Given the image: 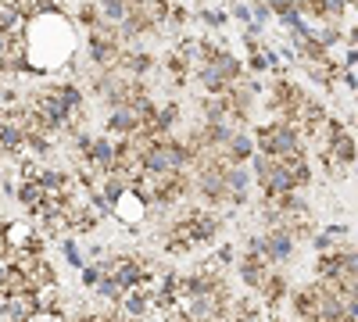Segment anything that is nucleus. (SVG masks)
Masks as SVG:
<instances>
[{
  "label": "nucleus",
  "mask_w": 358,
  "mask_h": 322,
  "mask_svg": "<svg viewBox=\"0 0 358 322\" xmlns=\"http://www.w3.org/2000/svg\"><path fill=\"white\" fill-rule=\"evenodd\" d=\"M294 251H297V240L287 229H265V261H268V269L287 265V261L294 258Z\"/></svg>",
  "instance_id": "f257e3e1"
},
{
  "label": "nucleus",
  "mask_w": 358,
  "mask_h": 322,
  "mask_svg": "<svg viewBox=\"0 0 358 322\" xmlns=\"http://www.w3.org/2000/svg\"><path fill=\"white\" fill-rule=\"evenodd\" d=\"M190 212H194V240H197V247L215 244L222 237L226 219L219 212H212V208H190Z\"/></svg>",
  "instance_id": "f03ea898"
},
{
  "label": "nucleus",
  "mask_w": 358,
  "mask_h": 322,
  "mask_svg": "<svg viewBox=\"0 0 358 322\" xmlns=\"http://www.w3.org/2000/svg\"><path fill=\"white\" fill-rule=\"evenodd\" d=\"M290 276L283 272V269H273L268 272V279H265V286L258 290V301L265 305V312H273V308H280V305H287L290 301Z\"/></svg>",
  "instance_id": "7ed1b4c3"
},
{
  "label": "nucleus",
  "mask_w": 358,
  "mask_h": 322,
  "mask_svg": "<svg viewBox=\"0 0 358 322\" xmlns=\"http://www.w3.org/2000/svg\"><path fill=\"white\" fill-rule=\"evenodd\" d=\"M155 65H158V57L151 50H143V47H126L122 57H118V72L129 75V79H143Z\"/></svg>",
  "instance_id": "20e7f679"
},
{
  "label": "nucleus",
  "mask_w": 358,
  "mask_h": 322,
  "mask_svg": "<svg viewBox=\"0 0 358 322\" xmlns=\"http://www.w3.org/2000/svg\"><path fill=\"white\" fill-rule=\"evenodd\" d=\"M226 183H229V208H244V204L251 200V186H255L251 168H244V165H229Z\"/></svg>",
  "instance_id": "39448f33"
},
{
  "label": "nucleus",
  "mask_w": 358,
  "mask_h": 322,
  "mask_svg": "<svg viewBox=\"0 0 358 322\" xmlns=\"http://www.w3.org/2000/svg\"><path fill=\"white\" fill-rule=\"evenodd\" d=\"M255 154H258L255 136H251L248 129H236L233 140L226 143V151H222V161H226V165H251Z\"/></svg>",
  "instance_id": "423d86ee"
},
{
  "label": "nucleus",
  "mask_w": 358,
  "mask_h": 322,
  "mask_svg": "<svg viewBox=\"0 0 358 322\" xmlns=\"http://www.w3.org/2000/svg\"><path fill=\"white\" fill-rule=\"evenodd\" d=\"M143 126H140V115H136V108H115V111H108V119H104V133L108 136H133V133H140Z\"/></svg>",
  "instance_id": "0eeeda50"
},
{
  "label": "nucleus",
  "mask_w": 358,
  "mask_h": 322,
  "mask_svg": "<svg viewBox=\"0 0 358 322\" xmlns=\"http://www.w3.org/2000/svg\"><path fill=\"white\" fill-rule=\"evenodd\" d=\"M236 272H241V283L251 290V294H258L273 269H268V261H262V258H248V254H241V258H236Z\"/></svg>",
  "instance_id": "6e6552de"
},
{
  "label": "nucleus",
  "mask_w": 358,
  "mask_h": 322,
  "mask_svg": "<svg viewBox=\"0 0 358 322\" xmlns=\"http://www.w3.org/2000/svg\"><path fill=\"white\" fill-rule=\"evenodd\" d=\"M348 8H351L348 0H301V15H312L315 22H334V25L344 22Z\"/></svg>",
  "instance_id": "1a4fd4ad"
},
{
  "label": "nucleus",
  "mask_w": 358,
  "mask_h": 322,
  "mask_svg": "<svg viewBox=\"0 0 358 322\" xmlns=\"http://www.w3.org/2000/svg\"><path fill=\"white\" fill-rule=\"evenodd\" d=\"M147 212H151V208H147V204L129 190L122 200H118L115 204V219L118 222H122V226H129V229H136V226H143V219H147Z\"/></svg>",
  "instance_id": "9d476101"
},
{
  "label": "nucleus",
  "mask_w": 358,
  "mask_h": 322,
  "mask_svg": "<svg viewBox=\"0 0 358 322\" xmlns=\"http://www.w3.org/2000/svg\"><path fill=\"white\" fill-rule=\"evenodd\" d=\"M194 75H197V82H201V94H204V97H226V94L233 90V82H229L215 65H204V68H197Z\"/></svg>",
  "instance_id": "9b49d317"
},
{
  "label": "nucleus",
  "mask_w": 358,
  "mask_h": 322,
  "mask_svg": "<svg viewBox=\"0 0 358 322\" xmlns=\"http://www.w3.org/2000/svg\"><path fill=\"white\" fill-rule=\"evenodd\" d=\"M305 75H308L312 82L326 86V90H334V86L341 82V75H344V68H341V61L326 57V61H312V65H305Z\"/></svg>",
  "instance_id": "f8f14e48"
},
{
  "label": "nucleus",
  "mask_w": 358,
  "mask_h": 322,
  "mask_svg": "<svg viewBox=\"0 0 358 322\" xmlns=\"http://www.w3.org/2000/svg\"><path fill=\"white\" fill-rule=\"evenodd\" d=\"M15 200L22 204V208H25L29 215H36V212L43 208V204H47V190L40 186V180H22V183H18Z\"/></svg>",
  "instance_id": "ddd939ff"
},
{
  "label": "nucleus",
  "mask_w": 358,
  "mask_h": 322,
  "mask_svg": "<svg viewBox=\"0 0 358 322\" xmlns=\"http://www.w3.org/2000/svg\"><path fill=\"white\" fill-rule=\"evenodd\" d=\"M201 122L204 126L229 122V101L226 97H201Z\"/></svg>",
  "instance_id": "4468645a"
},
{
  "label": "nucleus",
  "mask_w": 358,
  "mask_h": 322,
  "mask_svg": "<svg viewBox=\"0 0 358 322\" xmlns=\"http://www.w3.org/2000/svg\"><path fill=\"white\" fill-rule=\"evenodd\" d=\"M25 279H29V290H33V294H36V290H50V286H57V272H54V265H50L47 258H40L36 265L25 272Z\"/></svg>",
  "instance_id": "2eb2a0df"
},
{
  "label": "nucleus",
  "mask_w": 358,
  "mask_h": 322,
  "mask_svg": "<svg viewBox=\"0 0 358 322\" xmlns=\"http://www.w3.org/2000/svg\"><path fill=\"white\" fill-rule=\"evenodd\" d=\"M215 68H219V72H222V75H226L233 86H236V82H241V79L248 75V65H244V61H241V57H236L229 47H226V50L215 57Z\"/></svg>",
  "instance_id": "dca6fc26"
},
{
  "label": "nucleus",
  "mask_w": 358,
  "mask_h": 322,
  "mask_svg": "<svg viewBox=\"0 0 358 322\" xmlns=\"http://www.w3.org/2000/svg\"><path fill=\"white\" fill-rule=\"evenodd\" d=\"M312 36L326 47V50H334L348 33H344V25H334V22H319V25H312Z\"/></svg>",
  "instance_id": "f3484780"
},
{
  "label": "nucleus",
  "mask_w": 358,
  "mask_h": 322,
  "mask_svg": "<svg viewBox=\"0 0 358 322\" xmlns=\"http://www.w3.org/2000/svg\"><path fill=\"white\" fill-rule=\"evenodd\" d=\"M104 22V15H101V8H97V0H79V8H76V25H83L86 33L94 25H101Z\"/></svg>",
  "instance_id": "a211bd4d"
},
{
  "label": "nucleus",
  "mask_w": 358,
  "mask_h": 322,
  "mask_svg": "<svg viewBox=\"0 0 358 322\" xmlns=\"http://www.w3.org/2000/svg\"><path fill=\"white\" fill-rule=\"evenodd\" d=\"M97 8H101V15H104L108 22H115V25H122V22L129 18V0H97Z\"/></svg>",
  "instance_id": "6ab92c4d"
},
{
  "label": "nucleus",
  "mask_w": 358,
  "mask_h": 322,
  "mask_svg": "<svg viewBox=\"0 0 358 322\" xmlns=\"http://www.w3.org/2000/svg\"><path fill=\"white\" fill-rule=\"evenodd\" d=\"M97 298L108 301V305H118V301L126 298V290H122V283H118L115 276H104V279L97 283Z\"/></svg>",
  "instance_id": "aec40b11"
},
{
  "label": "nucleus",
  "mask_w": 358,
  "mask_h": 322,
  "mask_svg": "<svg viewBox=\"0 0 358 322\" xmlns=\"http://www.w3.org/2000/svg\"><path fill=\"white\" fill-rule=\"evenodd\" d=\"M312 247H315V258H322V254H334L341 244H337V237H334L330 229H319L315 237H312Z\"/></svg>",
  "instance_id": "412c9836"
},
{
  "label": "nucleus",
  "mask_w": 358,
  "mask_h": 322,
  "mask_svg": "<svg viewBox=\"0 0 358 322\" xmlns=\"http://www.w3.org/2000/svg\"><path fill=\"white\" fill-rule=\"evenodd\" d=\"M79 279H83V286H86V290H97V283L104 279V269H101V261H86V269L79 272Z\"/></svg>",
  "instance_id": "4be33fe9"
},
{
  "label": "nucleus",
  "mask_w": 358,
  "mask_h": 322,
  "mask_svg": "<svg viewBox=\"0 0 358 322\" xmlns=\"http://www.w3.org/2000/svg\"><path fill=\"white\" fill-rule=\"evenodd\" d=\"M62 254H65V261H69V265L72 269H86V258H83V251H79V244L76 240H62Z\"/></svg>",
  "instance_id": "5701e85b"
},
{
  "label": "nucleus",
  "mask_w": 358,
  "mask_h": 322,
  "mask_svg": "<svg viewBox=\"0 0 358 322\" xmlns=\"http://www.w3.org/2000/svg\"><path fill=\"white\" fill-rule=\"evenodd\" d=\"M197 18H201L208 29H222V25L229 22V11H208V8H201V11H197Z\"/></svg>",
  "instance_id": "b1692460"
},
{
  "label": "nucleus",
  "mask_w": 358,
  "mask_h": 322,
  "mask_svg": "<svg viewBox=\"0 0 358 322\" xmlns=\"http://www.w3.org/2000/svg\"><path fill=\"white\" fill-rule=\"evenodd\" d=\"M273 65H268V54H265V47L258 50V54H248V72L251 75H262V72H268Z\"/></svg>",
  "instance_id": "393cba45"
},
{
  "label": "nucleus",
  "mask_w": 358,
  "mask_h": 322,
  "mask_svg": "<svg viewBox=\"0 0 358 322\" xmlns=\"http://www.w3.org/2000/svg\"><path fill=\"white\" fill-rule=\"evenodd\" d=\"M229 18H236L241 25H251V22H255L251 4H244V0H233V4H229Z\"/></svg>",
  "instance_id": "a878e982"
},
{
  "label": "nucleus",
  "mask_w": 358,
  "mask_h": 322,
  "mask_svg": "<svg viewBox=\"0 0 358 322\" xmlns=\"http://www.w3.org/2000/svg\"><path fill=\"white\" fill-rule=\"evenodd\" d=\"M190 22V11L179 4V0H172V8H169V22L165 25H172V29H179V25H187Z\"/></svg>",
  "instance_id": "bb28decb"
},
{
  "label": "nucleus",
  "mask_w": 358,
  "mask_h": 322,
  "mask_svg": "<svg viewBox=\"0 0 358 322\" xmlns=\"http://www.w3.org/2000/svg\"><path fill=\"white\" fill-rule=\"evenodd\" d=\"M265 4L273 8L276 18H283V15H290V11H301V0H265Z\"/></svg>",
  "instance_id": "cd10ccee"
},
{
  "label": "nucleus",
  "mask_w": 358,
  "mask_h": 322,
  "mask_svg": "<svg viewBox=\"0 0 358 322\" xmlns=\"http://www.w3.org/2000/svg\"><path fill=\"white\" fill-rule=\"evenodd\" d=\"M305 22H308V18H305L301 11H290V15H283V18H280V29H283V36H287V33H294V29H301Z\"/></svg>",
  "instance_id": "c85d7f7f"
},
{
  "label": "nucleus",
  "mask_w": 358,
  "mask_h": 322,
  "mask_svg": "<svg viewBox=\"0 0 358 322\" xmlns=\"http://www.w3.org/2000/svg\"><path fill=\"white\" fill-rule=\"evenodd\" d=\"M251 15H255V22H258L262 29H265V22H268V18H276V15H273V8H268L265 0H251Z\"/></svg>",
  "instance_id": "c756f323"
},
{
  "label": "nucleus",
  "mask_w": 358,
  "mask_h": 322,
  "mask_svg": "<svg viewBox=\"0 0 358 322\" xmlns=\"http://www.w3.org/2000/svg\"><path fill=\"white\" fill-rule=\"evenodd\" d=\"M341 68H344V72H355V68H358V47H348V50H344Z\"/></svg>",
  "instance_id": "7c9ffc66"
},
{
  "label": "nucleus",
  "mask_w": 358,
  "mask_h": 322,
  "mask_svg": "<svg viewBox=\"0 0 358 322\" xmlns=\"http://www.w3.org/2000/svg\"><path fill=\"white\" fill-rule=\"evenodd\" d=\"M215 258H219V261H222V265L229 269V265H233V261H236V251H233V244H222V247L215 251Z\"/></svg>",
  "instance_id": "2f4dec72"
},
{
  "label": "nucleus",
  "mask_w": 358,
  "mask_h": 322,
  "mask_svg": "<svg viewBox=\"0 0 358 322\" xmlns=\"http://www.w3.org/2000/svg\"><path fill=\"white\" fill-rule=\"evenodd\" d=\"M341 82L348 86V90H358V75H355V72H344V75H341Z\"/></svg>",
  "instance_id": "473e14b6"
},
{
  "label": "nucleus",
  "mask_w": 358,
  "mask_h": 322,
  "mask_svg": "<svg viewBox=\"0 0 358 322\" xmlns=\"http://www.w3.org/2000/svg\"><path fill=\"white\" fill-rule=\"evenodd\" d=\"M344 40H348L351 47H358V25H351V29H348V36H344Z\"/></svg>",
  "instance_id": "72a5a7b5"
},
{
  "label": "nucleus",
  "mask_w": 358,
  "mask_h": 322,
  "mask_svg": "<svg viewBox=\"0 0 358 322\" xmlns=\"http://www.w3.org/2000/svg\"><path fill=\"white\" fill-rule=\"evenodd\" d=\"M355 172H358V165H355Z\"/></svg>",
  "instance_id": "f704fd0d"
}]
</instances>
